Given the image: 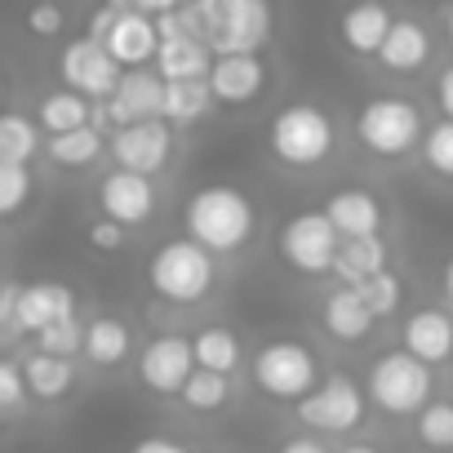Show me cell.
I'll return each instance as SVG.
<instances>
[{"label": "cell", "instance_id": "cell-1", "mask_svg": "<svg viewBox=\"0 0 453 453\" xmlns=\"http://www.w3.org/2000/svg\"><path fill=\"white\" fill-rule=\"evenodd\" d=\"M187 241L200 245L209 258H236L258 236V200L232 182H204L182 204Z\"/></svg>", "mask_w": 453, "mask_h": 453}, {"label": "cell", "instance_id": "cell-2", "mask_svg": "<svg viewBox=\"0 0 453 453\" xmlns=\"http://www.w3.org/2000/svg\"><path fill=\"white\" fill-rule=\"evenodd\" d=\"M267 151L289 173H316L338 151V125L320 103H289L267 125Z\"/></svg>", "mask_w": 453, "mask_h": 453}, {"label": "cell", "instance_id": "cell-3", "mask_svg": "<svg viewBox=\"0 0 453 453\" xmlns=\"http://www.w3.org/2000/svg\"><path fill=\"white\" fill-rule=\"evenodd\" d=\"M213 285H218V258H209L187 236L165 241L147 258V289L169 307H200L213 294Z\"/></svg>", "mask_w": 453, "mask_h": 453}, {"label": "cell", "instance_id": "cell-4", "mask_svg": "<svg viewBox=\"0 0 453 453\" xmlns=\"http://www.w3.org/2000/svg\"><path fill=\"white\" fill-rule=\"evenodd\" d=\"M422 134L426 125H422L418 103L400 94H373L356 111V142L378 160H404L409 151L422 147Z\"/></svg>", "mask_w": 453, "mask_h": 453}, {"label": "cell", "instance_id": "cell-5", "mask_svg": "<svg viewBox=\"0 0 453 453\" xmlns=\"http://www.w3.org/2000/svg\"><path fill=\"white\" fill-rule=\"evenodd\" d=\"M250 378L254 387L267 395V400H280V404H303L316 382H320V365H316V351L298 338H276V342H263L250 360Z\"/></svg>", "mask_w": 453, "mask_h": 453}, {"label": "cell", "instance_id": "cell-6", "mask_svg": "<svg viewBox=\"0 0 453 453\" xmlns=\"http://www.w3.org/2000/svg\"><path fill=\"white\" fill-rule=\"evenodd\" d=\"M431 369L418 365L413 356L404 351H387L369 365V378H365V400H373L382 413L391 418H418L426 404H431Z\"/></svg>", "mask_w": 453, "mask_h": 453}, {"label": "cell", "instance_id": "cell-7", "mask_svg": "<svg viewBox=\"0 0 453 453\" xmlns=\"http://www.w3.org/2000/svg\"><path fill=\"white\" fill-rule=\"evenodd\" d=\"M338 245L342 241H338V232L329 226V218L320 209L294 213L276 236V254L294 276H329L334 258H338Z\"/></svg>", "mask_w": 453, "mask_h": 453}, {"label": "cell", "instance_id": "cell-8", "mask_svg": "<svg viewBox=\"0 0 453 453\" xmlns=\"http://www.w3.org/2000/svg\"><path fill=\"white\" fill-rule=\"evenodd\" d=\"M294 418L303 426H311V435H342V431H356L365 422V387L351 378V373H329L316 382V391L294 404Z\"/></svg>", "mask_w": 453, "mask_h": 453}, {"label": "cell", "instance_id": "cell-9", "mask_svg": "<svg viewBox=\"0 0 453 453\" xmlns=\"http://www.w3.org/2000/svg\"><path fill=\"white\" fill-rule=\"evenodd\" d=\"M272 5L263 0H218L213 14V32L204 41V50L213 58H232V54H263L267 36H272Z\"/></svg>", "mask_w": 453, "mask_h": 453}, {"label": "cell", "instance_id": "cell-10", "mask_svg": "<svg viewBox=\"0 0 453 453\" xmlns=\"http://www.w3.org/2000/svg\"><path fill=\"white\" fill-rule=\"evenodd\" d=\"M58 76H63V89H72V94H81V98H89L98 107V103H107L116 94V85H120L125 72L107 58V50L98 41L76 36L58 54Z\"/></svg>", "mask_w": 453, "mask_h": 453}, {"label": "cell", "instance_id": "cell-11", "mask_svg": "<svg viewBox=\"0 0 453 453\" xmlns=\"http://www.w3.org/2000/svg\"><path fill=\"white\" fill-rule=\"evenodd\" d=\"M107 151H111L116 169L156 182V173H165L173 160V129L165 120H142V125L107 134Z\"/></svg>", "mask_w": 453, "mask_h": 453}, {"label": "cell", "instance_id": "cell-12", "mask_svg": "<svg viewBox=\"0 0 453 453\" xmlns=\"http://www.w3.org/2000/svg\"><path fill=\"white\" fill-rule=\"evenodd\" d=\"M98 209L107 222L125 226V232H138L147 226L160 209V191L151 178H138V173H125V169H107L98 178Z\"/></svg>", "mask_w": 453, "mask_h": 453}, {"label": "cell", "instance_id": "cell-13", "mask_svg": "<svg viewBox=\"0 0 453 453\" xmlns=\"http://www.w3.org/2000/svg\"><path fill=\"white\" fill-rule=\"evenodd\" d=\"M160 103H165V81L151 67L125 72L116 94L107 103H98V125L107 134H116V129H129V125H142V120H160Z\"/></svg>", "mask_w": 453, "mask_h": 453}, {"label": "cell", "instance_id": "cell-14", "mask_svg": "<svg viewBox=\"0 0 453 453\" xmlns=\"http://www.w3.org/2000/svg\"><path fill=\"white\" fill-rule=\"evenodd\" d=\"M191 373H196L191 338H182V334H156V338L142 342V351H138V378H142L147 391L178 395Z\"/></svg>", "mask_w": 453, "mask_h": 453}, {"label": "cell", "instance_id": "cell-15", "mask_svg": "<svg viewBox=\"0 0 453 453\" xmlns=\"http://www.w3.org/2000/svg\"><path fill=\"white\" fill-rule=\"evenodd\" d=\"M320 213L329 218L338 241L382 236V222H387V209H382V200L369 187H338V191H329V200L320 204Z\"/></svg>", "mask_w": 453, "mask_h": 453}, {"label": "cell", "instance_id": "cell-16", "mask_svg": "<svg viewBox=\"0 0 453 453\" xmlns=\"http://www.w3.org/2000/svg\"><path fill=\"white\" fill-rule=\"evenodd\" d=\"M267 63L263 54H232V58H213L209 67V94L222 107H250L267 89Z\"/></svg>", "mask_w": 453, "mask_h": 453}, {"label": "cell", "instance_id": "cell-17", "mask_svg": "<svg viewBox=\"0 0 453 453\" xmlns=\"http://www.w3.org/2000/svg\"><path fill=\"white\" fill-rule=\"evenodd\" d=\"M103 50H107V58H111L120 72H142V67L156 63V50H160L156 23H151L138 5H125L120 23L103 36Z\"/></svg>", "mask_w": 453, "mask_h": 453}, {"label": "cell", "instance_id": "cell-18", "mask_svg": "<svg viewBox=\"0 0 453 453\" xmlns=\"http://www.w3.org/2000/svg\"><path fill=\"white\" fill-rule=\"evenodd\" d=\"M400 338H404V356H413V360L426 365V369L453 360V316L440 311V307H418V311H409Z\"/></svg>", "mask_w": 453, "mask_h": 453}, {"label": "cell", "instance_id": "cell-19", "mask_svg": "<svg viewBox=\"0 0 453 453\" xmlns=\"http://www.w3.org/2000/svg\"><path fill=\"white\" fill-rule=\"evenodd\" d=\"M63 320H76V294L58 280H36L19 285V329L23 334H45Z\"/></svg>", "mask_w": 453, "mask_h": 453}, {"label": "cell", "instance_id": "cell-20", "mask_svg": "<svg viewBox=\"0 0 453 453\" xmlns=\"http://www.w3.org/2000/svg\"><path fill=\"white\" fill-rule=\"evenodd\" d=\"M81 356L94 365V369H120L129 356H134V329L125 316H94L85 325V338H81Z\"/></svg>", "mask_w": 453, "mask_h": 453}, {"label": "cell", "instance_id": "cell-21", "mask_svg": "<svg viewBox=\"0 0 453 453\" xmlns=\"http://www.w3.org/2000/svg\"><path fill=\"white\" fill-rule=\"evenodd\" d=\"M426 58H431V32L418 19H395L378 50V63L395 76H413L418 67H426Z\"/></svg>", "mask_w": 453, "mask_h": 453}, {"label": "cell", "instance_id": "cell-22", "mask_svg": "<svg viewBox=\"0 0 453 453\" xmlns=\"http://www.w3.org/2000/svg\"><path fill=\"white\" fill-rule=\"evenodd\" d=\"M191 360L196 369L204 373H222V378H232L241 365H245V342L232 325H204L191 334Z\"/></svg>", "mask_w": 453, "mask_h": 453}, {"label": "cell", "instance_id": "cell-23", "mask_svg": "<svg viewBox=\"0 0 453 453\" xmlns=\"http://www.w3.org/2000/svg\"><path fill=\"white\" fill-rule=\"evenodd\" d=\"M391 23H395V19H391L387 5H356V10H347V14L338 19V41H342V50L356 54V58H378V50H382Z\"/></svg>", "mask_w": 453, "mask_h": 453}, {"label": "cell", "instance_id": "cell-24", "mask_svg": "<svg viewBox=\"0 0 453 453\" xmlns=\"http://www.w3.org/2000/svg\"><path fill=\"white\" fill-rule=\"evenodd\" d=\"M320 325H325V334L334 338V342H365L369 334H373V316H369V307L360 303V294L356 289H334V294H325V303H320Z\"/></svg>", "mask_w": 453, "mask_h": 453}, {"label": "cell", "instance_id": "cell-25", "mask_svg": "<svg viewBox=\"0 0 453 453\" xmlns=\"http://www.w3.org/2000/svg\"><path fill=\"white\" fill-rule=\"evenodd\" d=\"M19 369H23V382H27V400H36V404H54V400L72 395V387L81 378L76 360H54V356H41V351L23 356Z\"/></svg>", "mask_w": 453, "mask_h": 453}, {"label": "cell", "instance_id": "cell-26", "mask_svg": "<svg viewBox=\"0 0 453 453\" xmlns=\"http://www.w3.org/2000/svg\"><path fill=\"white\" fill-rule=\"evenodd\" d=\"M85 125H98V107L72 89H50L41 103H36V129L45 138H58V134H72V129H85Z\"/></svg>", "mask_w": 453, "mask_h": 453}, {"label": "cell", "instance_id": "cell-27", "mask_svg": "<svg viewBox=\"0 0 453 453\" xmlns=\"http://www.w3.org/2000/svg\"><path fill=\"white\" fill-rule=\"evenodd\" d=\"M209 67H213V54H209L200 41H191V36L160 41L156 63H151V72H156L165 85H173V81H209Z\"/></svg>", "mask_w": 453, "mask_h": 453}, {"label": "cell", "instance_id": "cell-28", "mask_svg": "<svg viewBox=\"0 0 453 453\" xmlns=\"http://www.w3.org/2000/svg\"><path fill=\"white\" fill-rule=\"evenodd\" d=\"M103 151H107V129L103 125H85V129L45 138V147H41V156L54 169H89V165L103 160Z\"/></svg>", "mask_w": 453, "mask_h": 453}, {"label": "cell", "instance_id": "cell-29", "mask_svg": "<svg viewBox=\"0 0 453 453\" xmlns=\"http://www.w3.org/2000/svg\"><path fill=\"white\" fill-rule=\"evenodd\" d=\"M387 258H391V250H387L382 236H369V241H342L329 276H338L342 289H356V285L382 276V272H387Z\"/></svg>", "mask_w": 453, "mask_h": 453}, {"label": "cell", "instance_id": "cell-30", "mask_svg": "<svg viewBox=\"0 0 453 453\" xmlns=\"http://www.w3.org/2000/svg\"><path fill=\"white\" fill-rule=\"evenodd\" d=\"M213 111V94H209V81H173L165 85V103H160V120L169 129H187V125H200L204 116Z\"/></svg>", "mask_w": 453, "mask_h": 453}, {"label": "cell", "instance_id": "cell-31", "mask_svg": "<svg viewBox=\"0 0 453 453\" xmlns=\"http://www.w3.org/2000/svg\"><path fill=\"white\" fill-rule=\"evenodd\" d=\"M45 147V134L23 111H0V165H32Z\"/></svg>", "mask_w": 453, "mask_h": 453}, {"label": "cell", "instance_id": "cell-32", "mask_svg": "<svg viewBox=\"0 0 453 453\" xmlns=\"http://www.w3.org/2000/svg\"><path fill=\"white\" fill-rule=\"evenodd\" d=\"M232 395H236V382H232V378L204 373V369H196V373L187 378V387L178 391V400H182L191 413H222L226 404H232Z\"/></svg>", "mask_w": 453, "mask_h": 453}, {"label": "cell", "instance_id": "cell-33", "mask_svg": "<svg viewBox=\"0 0 453 453\" xmlns=\"http://www.w3.org/2000/svg\"><path fill=\"white\" fill-rule=\"evenodd\" d=\"M413 431H418V444H422V449L449 453V449H453V400H431V404L418 413Z\"/></svg>", "mask_w": 453, "mask_h": 453}, {"label": "cell", "instance_id": "cell-34", "mask_svg": "<svg viewBox=\"0 0 453 453\" xmlns=\"http://www.w3.org/2000/svg\"><path fill=\"white\" fill-rule=\"evenodd\" d=\"M36 200V173L27 165H0V218H19Z\"/></svg>", "mask_w": 453, "mask_h": 453}, {"label": "cell", "instance_id": "cell-35", "mask_svg": "<svg viewBox=\"0 0 453 453\" xmlns=\"http://www.w3.org/2000/svg\"><path fill=\"white\" fill-rule=\"evenodd\" d=\"M356 294H360V303L369 307V316H373V320H387V316H395V311H400V303H404V280L387 267L382 276H373V280L356 285Z\"/></svg>", "mask_w": 453, "mask_h": 453}, {"label": "cell", "instance_id": "cell-36", "mask_svg": "<svg viewBox=\"0 0 453 453\" xmlns=\"http://www.w3.org/2000/svg\"><path fill=\"white\" fill-rule=\"evenodd\" d=\"M422 165L435 173V178H453V120H435L426 134H422Z\"/></svg>", "mask_w": 453, "mask_h": 453}, {"label": "cell", "instance_id": "cell-37", "mask_svg": "<svg viewBox=\"0 0 453 453\" xmlns=\"http://www.w3.org/2000/svg\"><path fill=\"white\" fill-rule=\"evenodd\" d=\"M81 338H85V325L81 320H63V325L36 334V351L54 356V360H72V356H81Z\"/></svg>", "mask_w": 453, "mask_h": 453}, {"label": "cell", "instance_id": "cell-38", "mask_svg": "<svg viewBox=\"0 0 453 453\" xmlns=\"http://www.w3.org/2000/svg\"><path fill=\"white\" fill-rule=\"evenodd\" d=\"M67 23H72V14H67L63 5H36V10L23 14V32L36 36V41H54V36H63Z\"/></svg>", "mask_w": 453, "mask_h": 453}, {"label": "cell", "instance_id": "cell-39", "mask_svg": "<svg viewBox=\"0 0 453 453\" xmlns=\"http://www.w3.org/2000/svg\"><path fill=\"white\" fill-rule=\"evenodd\" d=\"M27 404V382H23V369L19 360H5L0 356V413H14Z\"/></svg>", "mask_w": 453, "mask_h": 453}, {"label": "cell", "instance_id": "cell-40", "mask_svg": "<svg viewBox=\"0 0 453 453\" xmlns=\"http://www.w3.org/2000/svg\"><path fill=\"white\" fill-rule=\"evenodd\" d=\"M85 241H89V250L94 254H120L125 245H129V232L125 226H116V222H107L103 213L85 226Z\"/></svg>", "mask_w": 453, "mask_h": 453}, {"label": "cell", "instance_id": "cell-41", "mask_svg": "<svg viewBox=\"0 0 453 453\" xmlns=\"http://www.w3.org/2000/svg\"><path fill=\"white\" fill-rule=\"evenodd\" d=\"M19 285H0V342L19 338Z\"/></svg>", "mask_w": 453, "mask_h": 453}, {"label": "cell", "instance_id": "cell-42", "mask_svg": "<svg viewBox=\"0 0 453 453\" xmlns=\"http://www.w3.org/2000/svg\"><path fill=\"white\" fill-rule=\"evenodd\" d=\"M125 5H129V0H111V5H98V10L89 14V32H85V36L103 45V36H107V32L116 27V23H120V14H125Z\"/></svg>", "mask_w": 453, "mask_h": 453}, {"label": "cell", "instance_id": "cell-43", "mask_svg": "<svg viewBox=\"0 0 453 453\" xmlns=\"http://www.w3.org/2000/svg\"><path fill=\"white\" fill-rule=\"evenodd\" d=\"M129 453H191V449L173 435H142V440L129 444Z\"/></svg>", "mask_w": 453, "mask_h": 453}, {"label": "cell", "instance_id": "cell-44", "mask_svg": "<svg viewBox=\"0 0 453 453\" xmlns=\"http://www.w3.org/2000/svg\"><path fill=\"white\" fill-rule=\"evenodd\" d=\"M435 103H440V120H453V63L440 72V81H435Z\"/></svg>", "mask_w": 453, "mask_h": 453}, {"label": "cell", "instance_id": "cell-45", "mask_svg": "<svg viewBox=\"0 0 453 453\" xmlns=\"http://www.w3.org/2000/svg\"><path fill=\"white\" fill-rule=\"evenodd\" d=\"M276 453H329V449H325V440H320V435H289Z\"/></svg>", "mask_w": 453, "mask_h": 453}, {"label": "cell", "instance_id": "cell-46", "mask_svg": "<svg viewBox=\"0 0 453 453\" xmlns=\"http://www.w3.org/2000/svg\"><path fill=\"white\" fill-rule=\"evenodd\" d=\"M338 453H382L378 444H365V440H356V444H342Z\"/></svg>", "mask_w": 453, "mask_h": 453}, {"label": "cell", "instance_id": "cell-47", "mask_svg": "<svg viewBox=\"0 0 453 453\" xmlns=\"http://www.w3.org/2000/svg\"><path fill=\"white\" fill-rule=\"evenodd\" d=\"M440 285H444V294H449V303H453V258L444 263V276H440Z\"/></svg>", "mask_w": 453, "mask_h": 453}, {"label": "cell", "instance_id": "cell-48", "mask_svg": "<svg viewBox=\"0 0 453 453\" xmlns=\"http://www.w3.org/2000/svg\"><path fill=\"white\" fill-rule=\"evenodd\" d=\"M0 103H5V76H0Z\"/></svg>", "mask_w": 453, "mask_h": 453}, {"label": "cell", "instance_id": "cell-49", "mask_svg": "<svg viewBox=\"0 0 453 453\" xmlns=\"http://www.w3.org/2000/svg\"><path fill=\"white\" fill-rule=\"evenodd\" d=\"M449 36H453V10H449Z\"/></svg>", "mask_w": 453, "mask_h": 453}]
</instances>
